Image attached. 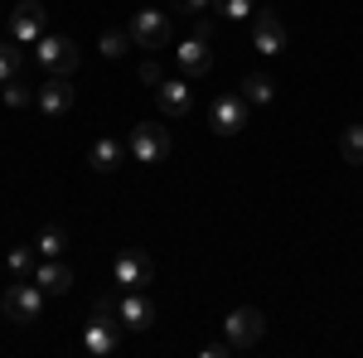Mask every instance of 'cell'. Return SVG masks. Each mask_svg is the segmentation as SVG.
<instances>
[{
    "mask_svg": "<svg viewBox=\"0 0 363 358\" xmlns=\"http://www.w3.org/2000/svg\"><path fill=\"white\" fill-rule=\"evenodd\" d=\"M10 39L15 44H39L44 39V5L39 0H20L10 15Z\"/></svg>",
    "mask_w": 363,
    "mask_h": 358,
    "instance_id": "obj_8",
    "label": "cell"
},
{
    "mask_svg": "<svg viewBox=\"0 0 363 358\" xmlns=\"http://www.w3.org/2000/svg\"><path fill=\"white\" fill-rule=\"evenodd\" d=\"M339 155H344L349 165H363V126H349V131L339 136Z\"/></svg>",
    "mask_w": 363,
    "mask_h": 358,
    "instance_id": "obj_19",
    "label": "cell"
},
{
    "mask_svg": "<svg viewBox=\"0 0 363 358\" xmlns=\"http://www.w3.org/2000/svg\"><path fill=\"white\" fill-rule=\"evenodd\" d=\"M228 354H233V344H228V339H223V344H203V358H228Z\"/></svg>",
    "mask_w": 363,
    "mask_h": 358,
    "instance_id": "obj_27",
    "label": "cell"
},
{
    "mask_svg": "<svg viewBox=\"0 0 363 358\" xmlns=\"http://www.w3.org/2000/svg\"><path fill=\"white\" fill-rule=\"evenodd\" d=\"M97 49H102V58H121L126 49H131V29H107Z\"/></svg>",
    "mask_w": 363,
    "mask_h": 358,
    "instance_id": "obj_20",
    "label": "cell"
},
{
    "mask_svg": "<svg viewBox=\"0 0 363 358\" xmlns=\"http://www.w3.org/2000/svg\"><path fill=\"white\" fill-rule=\"evenodd\" d=\"M169 5H174V10H184V15H199V10H208L213 0H169Z\"/></svg>",
    "mask_w": 363,
    "mask_h": 358,
    "instance_id": "obj_26",
    "label": "cell"
},
{
    "mask_svg": "<svg viewBox=\"0 0 363 358\" xmlns=\"http://www.w3.org/2000/svg\"><path fill=\"white\" fill-rule=\"evenodd\" d=\"M34 281L44 286V296H63V291H73V272L63 267V262H44V267H34Z\"/></svg>",
    "mask_w": 363,
    "mask_h": 358,
    "instance_id": "obj_16",
    "label": "cell"
},
{
    "mask_svg": "<svg viewBox=\"0 0 363 358\" xmlns=\"http://www.w3.org/2000/svg\"><path fill=\"white\" fill-rule=\"evenodd\" d=\"M213 5H218L223 20H247L252 15V0H213Z\"/></svg>",
    "mask_w": 363,
    "mask_h": 358,
    "instance_id": "obj_24",
    "label": "cell"
},
{
    "mask_svg": "<svg viewBox=\"0 0 363 358\" xmlns=\"http://www.w3.org/2000/svg\"><path fill=\"white\" fill-rule=\"evenodd\" d=\"M34 63H39L44 73H58V78H68V73L83 63V54H78V44H73L68 34H44V39L34 44Z\"/></svg>",
    "mask_w": 363,
    "mask_h": 358,
    "instance_id": "obj_2",
    "label": "cell"
},
{
    "mask_svg": "<svg viewBox=\"0 0 363 358\" xmlns=\"http://www.w3.org/2000/svg\"><path fill=\"white\" fill-rule=\"evenodd\" d=\"M126 150H131L136 165H160L169 155V131L160 121H140L136 131H131V145H126Z\"/></svg>",
    "mask_w": 363,
    "mask_h": 358,
    "instance_id": "obj_4",
    "label": "cell"
},
{
    "mask_svg": "<svg viewBox=\"0 0 363 358\" xmlns=\"http://www.w3.org/2000/svg\"><path fill=\"white\" fill-rule=\"evenodd\" d=\"M242 97H247V107H272L277 83H272L267 73H247V78H242Z\"/></svg>",
    "mask_w": 363,
    "mask_h": 358,
    "instance_id": "obj_17",
    "label": "cell"
},
{
    "mask_svg": "<svg viewBox=\"0 0 363 358\" xmlns=\"http://www.w3.org/2000/svg\"><path fill=\"white\" fill-rule=\"evenodd\" d=\"M262 334H267V315H262L257 305H238V310H233V315L223 320V339L233 344V354L252 349Z\"/></svg>",
    "mask_w": 363,
    "mask_h": 358,
    "instance_id": "obj_3",
    "label": "cell"
},
{
    "mask_svg": "<svg viewBox=\"0 0 363 358\" xmlns=\"http://www.w3.org/2000/svg\"><path fill=\"white\" fill-rule=\"evenodd\" d=\"M131 39L140 49H165L169 44V15L165 10H140L131 15Z\"/></svg>",
    "mask_w": 363,
    "mask_h": 358,
    "instance_id": "obj_7",
    "label": "cell"
},
{
    "mask_svg": "<svg viewBox=\"0 0 363 358\" xmlns=\"http://www.w3.org/2000/svg\"><path fill=\"white\" fill-rule=\"evenodd\" d=\"M131 150L121 145L116 136H102V140H92V150H87V165L97 169V174H112V169H121V160H126Z\"/></svg>",
    "mask_w": 363,
    "mask_h": 358,
    "instance_id": "obj_13",
    "label": "cell"
},
{
    "mask_svg": "<svg viewBox=\"0 0 363 358\" xmlns=\"http://www.w3.org/2000/svg\"><path fill=\"white\" fill-rule=\"evenodd\" d=\"M0 310H5L10 325H34L44 315V286L15 276V286H5V296H0Z\"/></svg>",
    "mask_w": 363,
    "mask_h": 358,
    "instance_id": "obj_1",
    "label": "cell"
},
{
    "mask_svg": "<svg viewBox=\"0 0 363 358\" xmlns=\"http://www.w3.org/2000/svg\"><path fill=\"white\" fill-rule=\"evenodd\" d=\"M112 276H116V286H121V291H145V286L155 281V262H150L140 247H126L121 257H116Z\"/></svg>",
    "mask_w": 363,
    "mask_h": 358,
    "instance_id": "obj_5",
    "label": "cell"
},
{
    "mask_svg": "<svg viewBox=\"0 0 363 358\" xmlns=\"http://www.w3.org/2000/svg\"><path fill=\"white\" fill-rule=\"evenodd\" d=\"M179 68L189 73V78H203L208 68H213V54H208V39H199V34H189L184 44H179Z\"/></svg>",
    "mask_w": 363,
    "mask_h": 358,
    "instance_id": "obj_14",
    "label": "cell"
},
{
    "mask_svg": "<svg viewBox=\"0 0 363 358\" xmlns=\"http://www.w3.org/2000/svg\"><path fill=\"white\" fill-rule=\"evenodd\" d=\"M140 83H150V87L165 83V78H160V63H140Z\"/></svg>",
    "mask_w": 363,
    "mask_h": 358,
    "instance_id": "obj_25",
    "label": "cell"
},
{
    "mask_svg": "<svg viewBox=\"0 0 363 358\" xmlns=\"http://www.w3.org/2000/svg\"><path fill=\"white\" fill-rule=\"evenodd\" d=\"M247 126V97L238 92V97H218L213 102V131L218 136H238Z\"/></svg>",
    "mask_w": 363,
    "mask_h": 358,
    "instance_id": "obj_12",
    "label": "cell"
},
{
    "mask_svg": "<svg viewBox=\"0 0 363 358\" xmlns=\"http://www.w3.org/2000/svg\"><path fill=\"white\" fill-rule=\"evenodd\" d=\"M155 102H160L165 116H184V111L194 107V92H189V83H179V78H165L160 92H155Z\"/></svg>",
    "mask_w": 363,
    "mask_h": 358,
    "instance_id": "obj_15",
    "label": "cell"
},
{
    "mask_svg": "<svg viewBox=\"0 0 363 358\" xmlns=\"http://www.w3.org/2000/svg\"><path fill=\"white\" fill-rule=\"evenodd\" d=\"M20 63H25L20 44L15 39H0V87L10 83V78H20Z\"/></svg>",
    "mask_w": 363,
    "mask_h": 358,
    "instance_id": "obj_18",
    "label": "cell"
},
{
    "mask_svg": "<svg viewBox=\"0 0 363 358\" xmlns=\"http://www.w3.org/2000/svg\"><path fill=\"white\" fill-rule=\"evenodd\" d=\"M73 97H78L73 83H68V78H58V73H49L44 83L34 87V102H39V111H49V116H63V111L73 107Z\"/></svg>",
    "mask_w": 363,
    "mask_h": 358,
    "instance_id": "obj_11",
    "label": "cell"
},
{
    "mask_svg": "<svg viewBox=\"0 0 363 358\" xmlns=\"http://www.w3.org/2000/svg\"><path fill=\"white\" fill-rule=\"evenodd\" d=\"M0 102H5V107H29V102H34V87H25L20 78H10L5 92H0Z\"/></svg>",
    "mask_w": 363,
    "mask_h": 358,
    "instance_id": "obj_22",
    "label": "cell"
},
{
    "mask_svg": "<svg viewBox=\"0 0 363 358\" xmlns=\"http://www.w3.org/2000/svg\"><path fill=\"white\" fill-rule=\"evenodd\" d=\"M63 242H68V237H63V228H44V233L34 237V247L44 252V257H58V252H63Z\"/></svg>",
    "mask_w": 363,
    "mask_h": 358,
    "instance_id": "obj_23",
    "label": "cell"
},
{
    "mask_svg": "<svg viewBox=\"0 0 363 358\" xmlns=\"http://www.w3.org/2000/svg\"><path fill=\"white\" fill-rule=\"evenodd\" d=\"M34 252H39V247H15V252H5V267H10V276H34Z\"/></svg>",
    "mask_w": 363,
    "mask_h": 358,
    "instance_id": "obj_21",
    "label": "cell"
},
{
    "mask_svg": "<svg viewBox=\"0 0 363 358\" xmlns=\"http://www.w3.org/2000/svg\"><path fill=\"white\" fill-rule=\"evenodd\" d=\"M252 44H257V54H267V58L286 54V25H281V15L257 10V20H252Z\"/></svg>",
    "mask_w": 363,
    "mask_h": 358,
    "instance_id": "obj_9",
    "label": "cell"
},
{
    "mask_svg": "<svg viewBox=\"0 0 363 358\" xmlns=\"http://www.w3.org/2000/svg\"><path fill=\"white\" fill-rule=\"evenodd\" d=\"M121 330H126V325H116V315H87V330H83L87 354L112 358L116 349H121Z\"/></svg>",
    "mask_w": 363,
    "mask_h": 358,
    "instance_id": "obj_6",
    "label": "cell"
},
{
    "mask_svg": "<svg viewBox=\"0 0 363 358\" xmlns=\"http://www.w3.org/2000/svg\"><path fill=\"white\" fill-rule=\"evenodd\" d=\"M155 315H160V310H155V301H150L145 291H126V296L116 301V320H121L126 330H150Z\"/></svg>",
    "mask_w": 363,
    "mask_h": 358,
    "instance_id": "obj_10",
    "label": "cell"
}]
</instances>
